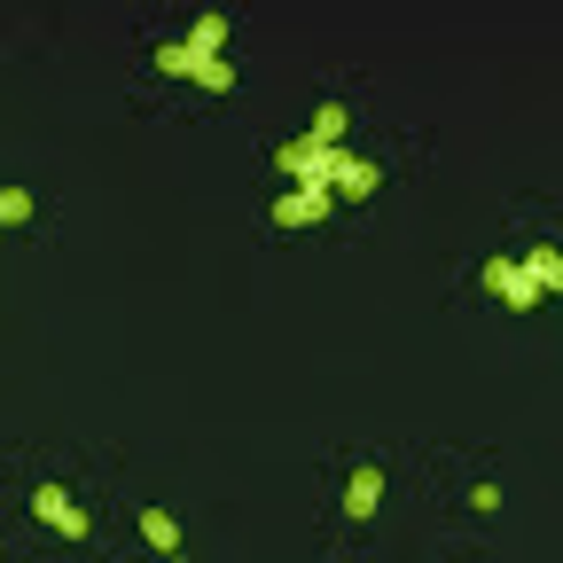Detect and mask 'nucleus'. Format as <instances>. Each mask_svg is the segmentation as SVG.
<instances>
[{
	"label": "nucleus",
	"instance_id": "obj_6",
	"mask_svg": "<svg viewBox=\"0 0 563 563\" xmlns=\"http://www.w3.org/2000/svg\"><path fill=\"white\" fill-rule=\"evenodd\" d=\"M517 274H525V290H532V298L548 306V298L563 290V251H555V243L540 235V243H525V251H517Z\"/></svg>",
	"mask_w": 563,
	"mask_h": 563
},
{
	"label": "nucleus",
	"instance_id": "obj_4",
	"mask_svg": "<svg viewBox=\"0 0 563 563\" xmlns=\"http://www.w3.org/2000/svg\"><path fill=\"white\" fill-rule=\"evenodd\" d=\"M24 517H32V525H47L55 540H95V517L70 501L63 485H32V493H24Z\"/></svg>",
	"mask_w": 563,
	"mask_h": 563
},
{
	"label": "nucleus",
	"instance_id": "obj_8",
	"mask_svg": "<svg viewBox=\"0 0 563 563\" xmlns=\"http://www.w3.org/2000/svg\"><path fill=\"white\" fill-rule=\"evenodd\" d=\"M0 228H9V235H32V228H40V196H32L24 180L0 188Z\"/></svg>",
	"mask_w": 563,
	"mask_h": 563
},
{
	"label": "nucleus",
	"instance_id": "obj_7",
	"mask_svg": "<svg viewBox=\"0 0 563 563\" xmlns=\"http://www.w3.org/2000/svg\"><path fill=\"white\" fill-rule=\"evenodd\" d=\"M384 188V165L376 157H344V173H336V203H368Z\"/></svg>",
	"mask_w": 563,
	"mask_h": 563
},
{
	"label": "nucleus",
	"instance_id": "obj_11",
	"mask_svg": "<svg viewBox=\"0 0 563 563\" xmlns=\"http://www.w3.org/2000/svg\"><path fill=\"white\" fill-rule=\"evenodd\" d=\"M228 32H235V16H220V9H203V16L188 24V47H196V55H220V47H228Z\"/></svg>",
	"mask_w": 563,
	"mask_h": 563
},
{
	"label": "nucleus",
	"instance_id": "obj_5",
	"mask_svg": "<svg viewBox=\"0 0 563 563\" xmlns=\"http://www.w3.org/2000/svg\"><path fill=\"white\" fill-rule=\"evenodd\" d=\"M376 509H384V462H376V454H361V462H344V525L361 532Z\"/></svg>",
	"mask_w": 563,
	"mask_h": 563
},
{
	"label": "nucleus",
	"instance_id": "obj_10",
	"mask_svg": "<svg viewBox=\"0 0 563 563\" xmlns=\"http://www.w3.org/2000/svg\"><path fill=\"white\" fill-rule=\"evenodd\" d=\"M133 532H141V548H157V555H173V548L188 540V532H180L165 509H141V517H133Z\"/></svg>",
	"mask_w": 563,
	"mask_h": 563
},
{
	"label": "nucleus",
	"instance_id": "obj_3",
	"mask_svg": "<svg viewBox=\"0 0 563 563\" xmlns=\"http://www.w3.org/2000/svg\"><path fill=\"white\" fill-rule=\"evenodd\" d=\"M321 220H336V196H329V188H282V196L266 203V228H274V235H313Z\"/></svg>",
	"mask_w": 563,
	"mask_h": 563
},
{
	"label": "nucleus",
	"instance_id": "obj_2",
	"mask_svg": "<svg viewBox=\"0 0 563 563\" xmlns=\"http://www.w3.org/2000/svg\"><path fill=\"white\" fill-rule=\"evenodd\" d=\"M470 298L501 306L509 321H532V313H540V298L525 290V274H517V251H493V258L477 266V282H470Z\"/></svg>",
	"mask_w": 563,
	"mask_h": 563
},
{
	"label": "nucleus",
	"instance_id": "obj_1",
	"mask_svg": "<svg viewBox=\"0 0 563 563\" xmlns=\"http://www.w3.org/2000/svg\"><path fill=\"white\" fill-rule=\"evenodd\" d=\"M150 63L165 70V79H196L203 95H235V70H228V55H196L188 40H150Z\"/></svg>",
	"mask_w": 563,
	"mask_h": 563
},
{
	"label": "nucleus",
	"instance_id": "obj_9",
	"mask_svg": "<svg viewBox=\"0 0 563 563\" xmlns=\"http://www.w3.org/2000/svg\"><path fill=\"white\" fill-rule=\"evenodd\" d=\"M313 141H329V150H344V141H352V102H344V95H329V102L313 110Z\"/></svg>",
	"mask_w": 563,
	"mask_h": 563
}]
</instances>
